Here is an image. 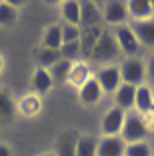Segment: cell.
Segmentation results:
<instances>
[{"label":"cell","mask_w":154,"mask_h":156,"mask_svg":"<svg viewBox=\"0 0 154 156\" xmlns=\"http://www.w3.org/2000/svg\"><path fill=\"white\" fill-rule=\"evenodd\" d=\"M118 54H120V48H118V44H116V38H114L112 30H110V28H104L102 34H100V38L96 40L88 60H92L96 64H106L108 66L118 58Z\"/></svg>","instance_id":"cell-1"},{"label":"cell","mask_w":154,"mask_h":156,"mask_svg":"<svg viewBox=\"0 0 154 156\" xmlns=\"http://www.w3.org/2000/svg\"><path fill=\"white\" fill-rule=\"evenodd\" d=\"M150 134V120L148 116H142L138 112H126V118H124V126H122V140L126 144L132 142H140V140H146Z\"/></svg>","instance_id":"cell-2"},{"label":"cell","mask_w":154,"mask_h":156,"mask_svg":"<svg viewBox=\"0 0 154 156\" xmlns=\"http://www.w3.org/2000/svg\"><path fill=\"white\" fill-rule=\"evenodd\" d=\"M120 78H122V84H130V86H140L146 84V62L140 56H134V58H124L120 64Z\"/></svg>","instance_id":"cell-3"},{"label":"cell","mask_w":154,"mask_h":156,"mask_svg":"<svg viewBox=\"0 0 154 156\" xmlns=\"http://www.w3.org/2000/svg\"><path fill=\"white\" fill-rule=\"evenodd\" d=\"M116 38V44L120 48V54H124V58H134V56L140 54V42L136 40L134 32H132L130 24H122V26H116V28H110Z\"/></svg>","instance_id":"cell-4"},{"label":"cell","mask_w":154,"mask_h":156,"mask_svg":"<svg viewBox=\"0 0 154 156\" xmlns=\"http://www.w3.org/2000/svg\"><path fill=\"white\" fill-rule=\"evenodd\" d=\"M124 118H126V112L116 108V106H110L100 120V134L102 136H120Z\"/></svg>","instance_id":"cell-5"},{"label":"cell","mask_w":154,"mask_h":156,"mask_svg":"<svg viewBox=\"0 0 154 156\" xmlns=\"http://www.w3.org/2000/svg\"><path fill=\"white\" fill-rule=\"evenodd\" d=\"M102 22L108 24L110 28L122 26V24H128V10H126V2H106L102 6Z\"/></svg>","instance_id":"cell-6"},{"label":"cell","mask_w":154,"mask_h":156,"mask_svg":"<svg viewBox=\"0 0 154 156\" xmlns=\"http://www.w3.org/2000/svg\"><path fill=\"white\" fill-rule=\"evenodd\" d=\"M96 82L100 84L102 92L104 94H114L116 88L122 84V78H120V68L118 64H108V66H102V68L96 72Z\"/></svg>","instance_id":"cell-7"},{"label":"cell","mask_w":154,"mask_h":156,"mask_svg":"<svg viewBox=\"0 0 154 156\" xmlns=\"http://www.w3.org/2000/svg\"><path fill=\"white\" fill-rule=\"evenodd\" d=\"M152 106H154V88L148 82L136 86L134 112H138L142 116H152Z\"/></svg>","instance_id":"cell-8"},{"label":"cell","mask_w":154,"mask_h":156,"mask_svg":"<svg viewBox=\"0 0 154 156\" xmlns=\"http://www.w3.org/2000/svg\"><path fill=\"white\" fill-rule=\"evenodd\" d=\"M126 142L122 136H100L98 146H96V156H124Z\"/></svg>","instance_id":"cell-9"},{"label":"cell","mask_w":154,"mask_h":156,"mask_svg":"<svg viewBox=\"0 0 154 156\" xmlns=\"http://www.w3.org/2000/svg\"><path fill=\"white\" fill-rule=\"evenodd\" d=\"M102 96H104V92H102V88H100V84L96 82L94 76L88 78L86 82L78 88V100H80V104H84V106L98 104V102L102 100Z\"/></svg>","instance_id":"cell-10"},{"label":"cell","mask_w":154,"mask_h":156,"mask_svg":"<svg viewBox=\"0 0 154 156\" xmlns=\"http://www.w3.org/2000/svg\"><path fill=\"white\" fill-rule=\"evenodd\" d=\"M102 26V10L96 2H80V28Z\"/></svg>","instance_id":"cell-11"},{"label":"cell","mask_w":154,"mask_h":156,"mask_svg":"<svg viewBox=\"0 0 154 156\" xmlns=\"http://www.w3.org/2000/svg\"><path fill=\"white\" fill-rule=\"evenodd\" d=\"M134 96H136V86H130V84H120L116 88V92L112 94V100L116 108L124 112H132L134 110Z\"/></svg>","instance_id":"cell-12"},{"label":"cell","mask_w":154,"mask_h":156,"mask_svg":"<svg viewBox=\"0 0 154 156\" xmlns=\"http://www.w3.org/2000/svg\"><path fill=\"white\" fill-rule=\"evenodd\" d=\"M30 86H32V92H34L36 96H44V94H48V92L54 88V80H52L48 70L36 66L34 72H32V78H30Z\"/></svg>","instance_id":"cell-13"},{"label":"cell","mask_w":154,"mask_h":156,"mask_svg":"<svg viewBox=\"0 0 154 156\" xmlns=\"http://www.w3.org/2000/svg\"><path fill=\"white\" fill-rule=\"evenodd\" d=\"M128 24H130L136 40L140 42V46L154 48V18L142 20V22H128Z\"/></svg>","instance_id":"cell-14"},{"label":"cell","mask_w":154,"mask_h":156,"mask_svg":"<svg viewBox=\"0 0 154 156\" xmlns=\"http://www.w3.org/2000/svg\"><path fill=\"white\" fill-rule=\"evenodd\" d=\"M126 10L130 22H142V20L152 18V6H150L148 0H128Z\"/></svg>","instance_id":"cell-15"},{"label":"cell","mask_w":154,"mask_h":156,"mask_svg":"<svg viewBox=\"0 0 154 156\" xmlns=\"http://www.w3.org/2000/svg\"><path fill=\"white\" fill-rule=\"evenodd\" d=\"M20 6H22V2H16V0L0 2V28H8L12 24H16Z\"/></svg>","instance_id":"cell-16"},{"label":"cell","mask_w":154,"mask_h":156,"mask_svg":"<svg viewBox=\"0 0 154 156\" xmlns=\"http://www.w3.org/2000/svg\"><path fill=\"white\" fill-rule=\"evenodd\" d=\"M42 46L50 50H60L62 46V24H48L42 34Z\"/></svg>","instance_id":"cell-17"},{"label":"cell","mask_w":154,"mask_h":156,"mask_svg":"<svg viewBox=\"0 0 154 156\" xmlns=\"http://www.w3.org/2000/svg\"><path fill=\"white\" fill-rule=\"evenodd\" d=\"M104 26H94V28H82V34H80V48H82V56H90L92 48H94L96 40L100 38Z\"/></svg>","instance_id":"cell-18"},{"label":"cell","mask_w":154,"mask_h":156,"mask_svg":"<svg viewBox=\"0 0 154 156\" xmlns=\"http://www.w3.org/2000/svg\"><path fill=\"white\" fill-rule=\"evenodd\" d=\"M60 16H62L64 24H74L80 26V2L76 0H66L60 4Z\"/></svg>","instance_id":"cell-19"},{"label":"cell","mask_w":154,"mask_h":156,"mask_svg":"<svg viewBox=\"0 0 154 156\" xmlns=\"http://www.w3.org/2000/svg\"><path fill=\"white\" fill-rule=\"evenodd\" d=\"M72 66H74V62H70V60H64V58H60L54 66H50L48 72H50V76H52V80H54V84H64V82H68L70 72H72Z\"/></svg>","instance_id":"cell-20"},{"label":"cell","mask_w":154,"mask_h":156,"mask_svg":"<svg viewBox=\"0 0 154 156\" xmlns=\"http://www.w3.org/2000/svg\"><path fill=\"white\" fill-rule=\"evenodd\" d=\"M98 138L92 134H78L76 136V156H96Z\"/></svg>","instance_id":"cell-21"},{"label":"cell","mask_w":154,"mask_h":156,"mask_svg":"<svg viewBox=\"0 0 154 156\" xmlns=\"http://www.w3.org/2000/svg\"><path fill=\"white\" fill-rule=\"evenodd\" d=\"M34 60H36L38 68L48 70L50 66H54L56 62L60 60V52H58V50H50V48H44V46H40V48H36V52H34Z\"/></svg>","instance_id":"cell-22"},{"label":"cell","mask_w":154,"mask_h":156,"mask_svg":"<svg viewBox=\"0 0 154 156\" xmlns=\"http://www.w3.org/2000/svg\"><path fill=\"white\" fill-rule=\"evenodd\" d=\"M40 108H42L40 96H36L34 92L28 94V96H24V98H20V102H18V110L24 116H36L40 112Z\"/></svg>","instance_id":"cell-23"},{"label":"cell","mask_w":154,"mask_h":156,"mask_svg":"<svg viewBox=\"0 0 154 156\" xmlns=\"http://www.w3.org/2000/svg\"><path fill=\"white\" fill-rule=\"evenodd\" d=\"M90 76V68H88V64H82V62H74L72 66V72H70V78H68V82H72L76 88H80L82 84L86 82Z\"/></svg>","instance_id":"cell-24"},{"label":"cell","mask_w":154,"mask_h":156,"mask_svg":"<svg viewBox=\"0 0 154 156\" xmlns=\"http://www.w3.org/2000/svg\"><path fill=\"white\" fill-rule=\"evenodd\" d=\"M14 114H16V104H14V100L10 98L8 92L0 90V120H12Z\"/></svg>","instance_id":"cell-25"},{"label":"cell","mask_w":154,"mask_h":156,"mask_svg":"<svg viewBox=\"0 0 154 156\" xmlns=\"http://www.w3.org/2000/svg\"><path fill=\"white\" fill-rule=\"evenodd\" d=\"M152 154H154V150L148 140L126 144V150H124V156H152Z\"/></svg>","instance_id":"cell-26"},{"label":"cell","mask_w":154,"mask_h":156,"mask_svg":"<svg viewBox=\"0 0 154 156\" xmlns=\"http://www.w3.org/2000/svg\"><path fill=\"white\" fill-rule=\"evenodd\" d=\"M56 156H76V138H72L70 134H64L58 142V148L54 152Z\"/></svg>","instance_id":"cell-27"},{"label":"cell","mask_w":154,"mask_h":156,"mask_svg":"<svg viewBox=\"0 0 154 156\" xmlns=\"http://www.w3.org/2000/svg\"><path fill=\"white\" fill-rule=\"evenodd\" d=\"M58 52H60V58L70 60V62H76V60L82 56L80 42H68V44H62Z\"/></svg>","instance_id":"cell-28"},{"label":"cell","mask_w":154,"mask_h":156,"mask_svg":"<svg viewBox=\"0 0 154 156\" xmlns=\"http://www.w3.org/2000/svg\"><path fill=\"white\" fill-rule=\"evenodd\" d=\"M80 34H82L80 26L62 24V44H68V42H80Z\"/></svg>","instance_id":"cell-29"},{"label":"cell","mask_w":154,"mask_h":156,"mask_svg":"<svg viewBox=\"0 0 154 156\" xmlns=\"http://www.w3.org/2000/svg\"><path fill=\"white\" fill-rule=\"evenodd\" d=\"M146 80H148L150 86H154V54L150 56L148 64H146Z\"/></svg>","instance_id":"cell-30"},{"label":"cell","mask_w":154,"mask_h":156,"mask_svg":"<svg viewBox=\"0 0 154 156\" xmlns=\"http://www.w3.org/2000/svg\"><path fill=\"white\" fill-rule=\"evenodd\" d=\"M0 156H14L12 146L8 142H0Z\"/></svg>","instance_id":"cell-31"},{"label":"cell","mask_w":154,"mask_h":156,"mask_svg":"<svg viewBox=\"0 0 154 156\" xmlns=\"http://www.w3.org/2000/svg\"><path fill=\"white\" fill-rule=\"evenodd\" d=\"M38 156H56L54 152H42V154H38Z\"/></svg>","instance_id":"cell-32"},{"label":"cell","mask_w":154,"mask_h":156,"mask_svg":"<svg viewBox=\"0 0 154 156\" xmlns=\"http://www.w3.org/2000/svg\"><path fill=\"white\" fill-rule=\"evenodd\" d=\"M2 66H4V60H2V56H0V70H2Z\"/></svg>","instance_id":"cell-33"},{"label":"cell","mask_w":154,"mask_h":156,"mask_svg":"<svg viewBox=\"0 0 154 156\" xmlns=\"http://www.w3.org/2000/svg\"><path fill=\"white\" fill-rule=\"evenodd\" d=\"M150 6H152V18H154V0L150 2Z\"/></svg>","instance_id":"cell-34"},{"label":"cell","mask_w":154,"mask_h":156,"mask_svg":"<svg viewBox=\"0 0 154 156\" xmlns=\"http://www.w3.org/2000/svg\"><path fill=\"white\" fill-rule=\"evenodd\" d=\"M150 128L154 130V116H152V122H150Z\"/></svg>","instance_id":"cell-35"},{"label":"cell","mask_w":154,"mask_h":156,"mask_svg":"<svg viewBox=\"0 0 154 156\" xmlns=\"http://www.w3.org/2000/svg\"><path fill=\"white\" fill-rule=\"evenodd\" d=\"M152 116H154V106H152Z\"/></svg>","instance_id":"cell-36"},{"label":"cell","mask_w":154,"mask_h":156,"mask_svg":"<svg viewBox=\"0 0 154 156\" xmlns=\"http://www.w3.org/2000/svg\"><path fill=\"white\" fill-rule=\"evenodd\" d=\"M152 156H154V154H152Z\"/></svg>","instance_id":"cell-37"}]
</instances>
